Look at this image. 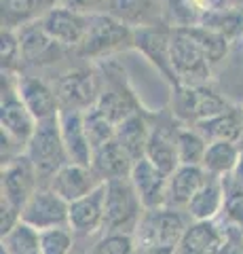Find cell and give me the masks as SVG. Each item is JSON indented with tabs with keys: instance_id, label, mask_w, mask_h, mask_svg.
I'll return each mask as SVG.
<instances>
[{
	"instance_id": "13",
	"label": "cell",
	"mask_w": 243,
	"mask_h": 254,
	"mask_svg": "<svg viewBox=\"0 0 243 254\" xmlns=\"http://www.w3.org/2000/svg\"><path fill=\"white\" fill-rule=\"evenodd\" d=\"M19 34V45H21V62L28 66H51L61 60L64 55V47L57 45L53 38L47 34L41 21L28 23L17 30Z\"/></svg>"
},
{
	"instance_id": "12",
	"label": "cell",
	"mask_w": 243,
	"mask_h": 254,
	"mask_svg": "<svg viewBox=\"0 0 243 254\" xmlns=\"http://www.w3.org/2000/svg\"><path fill=\"white\" fill-rule=\"evenodd\" d=\"M133 47L150 60L152 66L171 83V87H178V78L171 66V26H154V28H140L136 30Z\"/></svg>"
},
{
	"instance_id": "3",
	"label": "cell",
	"mask_w": 243,
	"mask_h": 254,
	"mask_svg": "<svg viewBox=\"0 0 243 254\" xmlns=\"http://www.w3.org/2000/svg\"><path fill=\"white\" fill-rule=\"evenodd\" d=\"M133 38H136V30L127 23L112 17L110 13H96L89 15L87 32L76 53L89 60H104L112 53L131 49Z\"/></svg>"
},
{
	"instance_id": "28",
	"label": "cell",
	"mask_w": 243,
	"mask_h": 254,
	"mask_svg": "<svg viewBox=\"0 0 243 254\" xmlns=\"http://www.w3.org/2000/svg\"><path fill=\"white\" fill-rule=\"evenodd\" d=\"M239 144L237 142H229V140H218V142H209L207 144V153L203 159V168L207 174L218 178H229L235 165L239 159Z\"/></svg>"
},
{
	"instance_id": "39",
	"label": "cell",
	"mask_w": 243,
	"mask_h": 254,
	"mask_svg": "<svg viewBox=\"0 0 243 254\" xmlns=\"http://www.w3.org/2000/svg\"><path fill=\"white\" fill-rule=\"evenodd\" d=\"M72 254H83V252H74V250H72Z\"/></svg>"
},
{
	"instance_id": "22",
	"label": "cell",
	"mask_w": 243,
	"mask_h": 254,
	"mask_svg": "<svg viewBox=\"0 0 243 254\" xmlns=\"http://www.w3.org/2000/svg\"><path fill=\"white\" fill-rule=\"evenodd\" d=\"M207 178L209 174L203 165H180L167 182V205L186 210L188 201L197 195V190L205 185Z\"/></svg>"
},
{
	"instance_id": "8",
	"label": "cell",
	"mask_w": 243,
	"mask_h": 254,
	"mask_svg": "<svg viewBox=\"0 0 243 254\" xmlns=\"http://www.w3.org/2000/svg\"><path fill=\"white\" fill-rule=\"evenodd\" d=\"M53 89L61 110H89L99 98V78L93 68H72L61 72Z\"/></svg>"
},
{
	"instance_id": "37",
	"label": "cell",
	"mask_w": 243,
	"mask_h": 254,
	"mask_svg": "<svg viewBox=\"0 0 243 254\" xmlns=\"http://www.w3.org/2000/svg\"><path fill=\"white\" fill-rule=\"evenodd\" d=\"M241 150H239V159H237V165H235V170H233V174L226 180L231 182V185H235V187H243V146H239Z\"/></svg>"
},
{
	"instance_id": "15",
	"label": "cell",
	"mask_w": 243,
	"mask_h": 254,
	"mask_svg": "<svg viewBox=\"0 0 243 254\" xmlns=\"http://www.w3.org/2000/svg\"><path fill=\"white\" fill-rule=\"evenodd\" d=\"M104 185L91 165H81V163H66L55 176L51 178L49 189H53L64 201L72 203L76 199H83L85 195L93 193L97 187Z\"/></svg>"
},
{
	"instance_id": "25",
	"label": "cell",
	"mask_w": 243,
	"mask_h": 254,
	"mask_svg": "<svg viewBox=\"0 0 243 254\" xmlns=\"http://www.w3.org/2000/svg\"><path fill=\"white\" fill-rule=\"evenodd\" d=\"M197 129L207 142H218V140H229V142H237L241 140L243 133V110L237 108H229L222 115H216L205 121L194 123Z\"/></svg>"
},
{
	"instance_id": "7",
	"label": "cell",
	"mask_w": 243,
	"mask_h": 254,
	"mask_svg": "<svg viewBox=\"0 0 243 254\" xmlns=\"http://www.w3.org/2000/svg\"><path fill=\"white\" fill-rule=\"evenodd\" d=\"M0 125L2 131L9 133L28 148L30 138L34 136L38 121L21 102L17 93V74L2 72V102H0Z\"/></svg>"
},
{
	"instance_id": "19",
	"label": "cell",
	"mask_w": 243,
	"mask_h": 254,
	"mask_svg": "<svg viewBox=\"0 0 243 254\" xmlns=\"http://www.w3.org/2000/svg\"><path fill=\"white\" fill-rule=\"evenodd\" d=\"M61 140L66 144L68 159L72 163L91 165L93 146L85 127V110H61L59 113Z\"/></svg>"
},
{
	"instance_id": "24",
	"label": "cell",
	"mask_w": 243,
	"mask_h": 254,
	"mask_svg": "<svg viewBox=\"0 0 243 254\" xmlns=\"http://www.w3.org/2000/svg\"><path fill=\"white\" fill-rule=\"evenodd\" d=\"M148 161L156 165L163 174L171 176L180 168V157H178V146H176V133L165 131L163 127H152L150 138L146 144V155Z\"/></svg>"
},
{
	"instance_id": "2",
	"label": "cell",
	"mask_w": 243,
	"mask_h": 254,
	"mask_svg": "<svg viewBox=\"0 0 243 254\" xmlns=\"http://www.w3.org/2000/svg\"><path fill=\"white\" fill-rule=\"evenodd\" d=\"M171 66L180 85H205L216 64L199 41L194 28H171Z\"/></svg>"
},
{
	"instance_id": "21",
	"label": "cell",
	"mask_w": 243,
	"mask_h": 254,
	"mask_svg": "<svg viewBox=\"0 0 243 254\" xmlns=\"http://www.w3.org/2000/svg\"><path fill=\"white\" fill-rule=\"evenodd\" d=\"M222 225L216 220H193L174 254H222Z\"/></svg>"
},
{
	"instance_id": "23",
	"label": "cell",
	"mask_w": 243,
	"mask_h": 254,
	"mask_svg": "<svg viewBox=\"0 0 243 254\" xmlns=\"http://www.w3.org/2000/svg\"><path fill=\"white\" fill-rule=\"evenodd\" d=\"M224 199H226L224 178H218V176H211L209 174L207 182L197 190V195L188 201L184 212L188 214V218L194 222L216 220L218 214H222Z\"/></svg>"
},
{
	"instance_id": "29",
	"label": "cell",
	"mask_w": 243,
	"mask_h": 254,
	"mask_svg": "<svg viewBox=\"0 0 243 254\" xmlns=\"http://www.w3.org/2000/svg\"><path fill=\"white\" fill-rule=\"evenodd\" d=\"M165 21L171 28H193L201 26L207 11L201 0H163Z\"/></svg>"
},
{
	"instance_id": "34",
	"label": "cell",
	"mask_w": 243,
	"mask_h": 254,
	"mask_svg": "<svg viewBox=\"0 0 243 254\" xmlns=\"http://www.w3.org/2000/svg\"><path fill=\"white\" fill-rule=\"evenodd\" d=\"M43 254H72L74 250V231L70 227L49 229L41 233Z\"/></svg>"
},
{
	"instance_id": "6",
	"label": "cell",
	"mask_w": 243,
	"mask_h": 254,
	"mask_svg": "<svg viewBox=\"0 0 243 254\" xmlns=\"http://www.w3.org/2000/svg\"><path fill=\"white\" fill-rule=\"evenodd\" d=\"M174 115L180 121L199 123L226 113L231 106L218 91L205 85H180L174 89Z\"/></svg>"
},
{
	"instance_id": "32",
	"label": "cell",
	"mask_w": 243,
	"mask_h": 254,
	"mask_svg": "<svg viewBox=\"0 0 243 254\" xmlns=\"http://www.w3.org/2000/svg\"><path fill=\"white\" fill-rule=\"evenodd\" d=\"M85 127H87V133H89L93 148L106 144V142L112 140L114 133H116V125L106 115H101L96 106L85 110Z\"/></svg>"
},
{
	"instance_id": "35",
	"label": "cell",
	"mask_w": 243,
	"mask_h": 254,
	"mask_svg": "<svg viewBox=\"0 0 243 254\" xmlns=\"http://www.w3.org/2000/svg\"><path fill=\"white\" fill-rule=\"evenodd\" d=\"M2 72H15L17 62H21V45L17 30L2 28Z\"/></svg>"
},
{
	"instance_id": "36",
	"label": "cell",
	"mask_w": 243,
	"mask_h": 254,
	"mask_svg": "<svg viewBox=\"0 0 243 254\" xmlns=\"http://www.w3.org/2000/svg\"><path fill=\"white\" fill-rule=\"evenodd\" d=\"M59 4L70 6L74 11H81L85 15H96V13H106L108 0H59Z\"/></svg>"
},
{
	"instance_id": "38",
	"label": "cell",
	"mask_w": 243,
	"mask_h": 254,
	"mask_svg": "<svg viewBox=\"0 0 243 254\" xmlns=\"http://www.w3.org/2000/svg\"><path fill=\"white\" fill-rule=\"evenodd\" d=\"M239 146H243V133H241V140H239Z\"/></svg>"
},
{
	"instance_id": "4",
	"label": "cell",
	"mask_w": 243,
	"mask_h": 254,
	"mask_svg": "<svg viewBox=\"0 0 243 254\" xmlns=\"http://www.w3.org/2000/svg\"><path fill=\"white\" fill-rule=\"evenodd\" d=\"M26 155L30 157V161L34 163L38 178H41V185L49 187L51 178L55 176L66 163H70L66 144H64V140H61L59 117L38 121L34 136L28 142Z\"/></svg>"
},
{
	"instance_id": "14",
	"label": "cell",
	"mask_w": 243,
	"mask_h": 254,
	"mask_svg": "<svg viewBox=\"0 0 243 254\" xmlns=\"http://www.w3.org/2000/svg\"><path fill=\"white\" fill-rule=\"evenodd\" d=\"M129 180L136 193L142 201L144 210H152V208H163L167 205V182L169 176L163 174L156 165H152L146 157L138 159L133 163V170L129 174Z\"/></svg>"
},
{
	"instance_id": "27",
	"label": "cell",
	"mask_w": 243,
	"mask_h": 254,
	"mask_svg": "<svg viewBox=\"0 0 243 254\" xmlns=\"http://www.w3.org/2000/svg\"><path fill=\"white\" fill-rule=\"evenodd\" d=\"M150 129L152 127H148V121L144 119V115L138 110V113L129 115L127 119H123L116 125L114 138L138 161V159H142L146 155V144H148V138H150Z\"/></svg>"
},
{
	"instance_id": "10",
	"label": "cell",
	"mask_w": 243,
	"mask_h": 254,
	"mask_svg": "<svg viewBox=\"0 0 243 254\" xmlns=\"http://www.w3.org/2000/svg\"><path fill=\"white\" fill-rule=\"evenodd\" d=\"M21 220L26 225L49 231V229L70 227V203L49 187H41L21 210Z\"/></svg>"
},
{
	"instance_id": "5",
	"label": "cell",
	"mask_w": 243,
	"mask_h": 254,
	"mask_svg": "<svg viewBox=\"0 0 243 254\" xmlns=\"http://www.w3.org/2000/svg\"><path fill=\"white\" fill-rule=\"evenodd\" d=\"M144 205L133 189L129 178L106 182V220L104 233H133Z\"/></svg>"
},
{
	"instance_id": "11",
	"label": "cell",
	"mask_w": 243,
	"mask_h": 254,
	"mask_svg": "<svg viewBox=\"0 0 243 254\" xmlns=\"http://www.w3.org/2000/svg\"><path fill=\"white\" fill-rule=\"evenodd\" d=\"M41 26L57 45L64 49H78V45L83 43L85 32L89 26V15L81 11H74L64 4H53L41 19Z\"/></svg>"
},
{
	"instance_id": "9",
	"label": "cell",
	"mask_w": 243,
	"mask_h": 254,
	"mask_svg": "<svg viewBox=\"0 0 243 254\" xmlns=\"http://www.w3.org/2000/svg\"><path fill=\"white\" fill-rule=\"evenodd\" d=\"M41 187L43 185H41V178H38V172L26 153L2 165V174H0V197L6 199L19 212L23 210V205L32 199V195Z\"/></svg>"
},
{
	"instance_id": "30",
	"label": "cell",
	"mask_w": 243,
	"mask_h": 254,
	"mask_svg": "<svg viewBox=\"0 0 243 254\" xmlns=\"http://www.w3.org/2000/svg\"><path fill=\"white\" fill-rule=\"evenodd\" d=\"M0 254H43L41 231L26 222H17L9 233L2 235V250Z\"/></svg>"
},
{
	"instance_id": "16",
	"label": "cell",
	"mask_w": 243,
	"mask_h": 254,
	"mask_svg": "<svg viewBox=\"0 0 243 254\" xmlns=\"http://www.w3.org/2000/svg\"><path fill=\"white\" fill-rule=\"evenodd\" d=\"M106 220V182L83 199L70 203V229L74 235L89 237L97 231H104Z\"/></svg>"
},
{
	"instance_id": "31",
	"label": "cell",
	"mask_w": 243,
	"mask_h": 254,
	"mask_svg": "<svg viewBox=\"0 0 243 254\" xmlns=\"http://www.w3.org/2000/svg\"><path fill=\"white\" fill-rule=\"evenodd\" d=\"M209 142L194 129H178L176 131V146H178V157L180 165H203V159L207 153Z\"/></svg>"
},
{
	"instance_id": "20",
	"label": "cell",
	"mask_w": 243,
	"mask_h": 254,
	"mask_svg": "<svg viewBox=\"0 0 243 254\" xmlns=\"http://www.w3.org/2000/svg\"><path fill=\"white\" fill-rule=\"evenodd\" d=\"M133 163H136V159L123 148V144L116 138L108 140L106 144H101L97 148H93L91 168L104 182L129 178Z\"/></svg>"
},
{
	"instance_id": "18",
	"label": "cell",
	"mask_w": 243,
	"mask_h": 254,
	"mask_svg": "<svg viewBox=\"0 0 243 254\" xmlns=\"http://www.w3.org/2000/svg\"><path fill=\"white\" fill-rule=\"evenodd\" d=\"M106 13L133 30L167 26L163 0H108Z\"/></svg>"
},
{
	"instance_id": "1",
	"label": "cell",
	"mask_w": 243,
	"mask_h": 254,
	"mask_svg": "<svg viewBox=\"0 0 243 254\" xmlns=\"http://www.w3.org/2000/svg\"><path fill=\"white\" fill-rule=\"evenodd\" d=\"M188 214L178 208L144 210L133 237L140 254H174L188 229Z\"/></svg>"
},
{
	"instance_id": "33",
	"label": "cell",
	"mask_w": 243,
	"mask_h": 254,
	"mask_svg": "<svg viewBox=\"0 0 243 254\" xmlns=\"http://www.w3.org/2000/svg\"><path fill=\"white\" fill-rule=\"evenodd\" d=\"M89 254H140L133 233H104Z\"/></svg>"
},
{
	"instance_id": "17",
	"label": "cell",
	"mask_w": 243,
	"mask_h": 254,
	"mask_svg": "<svg viewBox=\"0 0 243 254\" xmlns=\"http://www.w3.org/2000/svg\"><path fill=\"white\" fill-rule=\"evenodd\" d=\"M17 93L23 104L28 106V110L34 115L36 121L59 117L61 113V106L53 85H49L38 76L17 74Z\"/></svg>"
},
{
	"instance_id": "26",
	"label": "cell",
	"mask_w": 243,
	"mask_h": 254,
	"mask_svg": "<svg viewBox=\"0 0 243 254\" xmlns=\"http://www.w3.org/2000/svg\"><path fill=\"white\" fill-rule=\"evenodd\" d=\"M59 0H2V28L19 30L34 23Z\"/></svg>"
}]
</instances>
